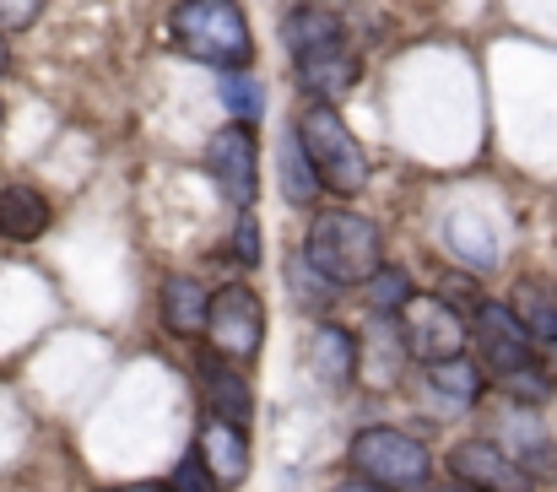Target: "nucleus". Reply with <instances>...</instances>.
Masks as SVG:
<instances>
[{
    "instance_id": "2eb2a0df",
    "label": "nucleus",
    "mask_w": 557,
    "mask_h": 492,
    "mask_svg": "<svg viewBox=\"0 0 557 492\" xmlns=\"http://www.w3.org/2000/svg\"><path fill=\"white\" fill-rule=\"evenodd\" d=\"M428 395L438 411H471L482 395V368L471 357H449V362H428Z\"/></svg>"
},
{
    "instance_id": "9d476101",
    "label": "nucleus",
    "mask_w": 557,
    "mask_h": 492,
    "mask_svg": "<svg viewBox=\"0 0 557 492\" xmlns=\"http://www.w3.org/2000/svg\"><path fill=\"white\" fill-rule=\"evenodd\" d=\"M449 471H455V482H466L471 492H531L536 488V477L509 450H498L493 439L455 444L449 450Z\"/></svg>"
},
{
    "instance_id": "39448f33",
    "label": "nucleus",
    "mask_w": 557,
    "mask_h": 492,
    "mask_svg": "<svg viewBox=\"0 0 557 492\" xmlns=\"http://www.w3.org/2000/svg\"><path fill=\"white\" fill-rule=\"evenodd\" d=\"M211 352H222L227 362H255L260 357V346H265V304L255 298V287H244V282H233V287H222V293H211Z\"/></svg>"
},
{
    "instance_id": "7c9ffc66",
    "label": "nucleus",
    "mask_w": 557,
    "mask_h": 492,
    "mask_svg": "<svg viewBox=\"0 0 557 492\" xmlns=\"http://www.w3.org/2000/svg\"><path fill=\"white\" fill-rule=\"evenodd\" d=\"M0 125H5V103H0Z\"/></svg>"
},
{
    "instance_id": "5701e85b",
    "label": "nucleus",
    "mask_w": 557,
    "mask_h": 492,
    "mask_svg": "<svg viewBox=\"0 0 557 492\" xmlns=\"http://www.w3.org/2000/svg\"><path fill=\"white\" fill-rule=\"evenodd\" d=\"M363 293H369V309L379 320H389V315H400L411 304V282H406L400 266H379L369 282H363Z\"/></svg>"
},
{
    "instance_id": "1a4fd4ad",
    "label": "nucleus",
    "mask_w": 557,
    "mask_h": 492,
    "mask_svg": "<svg viewBox=\"0 0 557 492\" xmlns=\"http://www.w3.org/2000/svg\"><path fill=\"white\" fill-rule=\"evenodd\" d=\"M206 168H211L216 189L227 195V206H238V211L255 206V195H260V142H255L249 125L216 131L211 147H206Z\"/></svg>"
},
{
    "instance_id": "7ed1b4c3",
    "label": "nucleus",
    "mask_w": 557,
    "mask_h": 492,
    "mask_svg": "<svg viewBox=\"0 0 557 492\" xmlns=\"http://www.w3.org/2000/svg\"><path fill=\"white\" fill-rule=\"evenodd\" d=\"M298 136H304V152L320 168V184L331 195H358L369 184V158L358 147V136L347 131V120L336 114V103H320L309 98L298 109Z\"/></svg>"
},
{
    "instance_id": "cd10ccee",
    "label": "nucleus",
    "mask_w": 557,
    "mask_h": 492,
    "mask_svg": "<svg viewBox=\"0 0 557 492\" xmlns=\"http://www.w3.org/2000/svg\"><path fill=\"white\" fill-rule=\"evenodd\" d=\"M336 492H389V488H379V482H342Z\"/></svg>"
},
{
    "instance_id": "ddd939ff",
    "label": "nucleus",
    "mask_w": 557,
    "mask_h": 492,
    "mask_svg": "<svg viewBox=\"0 0 557 492\" xmlns=\"http://www.w3.org/2000/svg\"><path fill=\"white\" fill-rule=\"evenodd\" d=\"M195 450H200L206 471L216 477V488H238L249 477V439H244V428H233L222 417H206Z\"/></svg>"
},
{
    "instance_id": "f3484780",
    "label": "nucleus",
    "mask_w": 557,
    "mask_h": 492,
    "mask_svg": "<svg viewBox=\"0 0 557 492\" xmlns=\"http://www.w3.org/2000/svg\"><path fill=\"white\" fill-rule=\"evenodd\" d=\"M49 227V200L33 184H5L0 189V233L16 244H33Z\"/></svg>"
},
{
    "instance_id": "bb28decb",
    "label": "nucleus",
    "mask_w": 557,
    "mask_h": 492,
    "mask_svg": "<svg viewBox=\"0 0 557 492\" xmlns=\"http://www.w3.org/2000/svg\"><path fill=\"white\" fill-rule=\"evenodd\" d=\"M233 260L238 266H260V222L255 217H238V227H233Z\"/></svg>"
},
{
    "instance_id": "c756f323",
    "label": "nucleus",
    "mask_w": 557,
    "mask_h": 492,
    "mask_svg": "<svg viewBox=\"0 0 557 492\" xmlns=\"http://www.w3.org/2000/svg\"><path fill=\"white\" fill-rule=\"evenodd\" d=\"M120 492H169V488H120Z\"/></svg>"
},
{
    "instance_id": "dca6fc26",
    "label": "nucleus",
    "mask_w": 557,
    "mask_h": 492,
    "mask_svg": "<svg viewBox=\"0 0 557 492\" xmlns=\"http://www.w3.org/2000/svg\"><path fill=\"white\" fill-rule=\"evenodd\" d=\"M163 325L174 335H185V341L211 325V293L195 276H169L163 282Z\"/></svg>"
},
{
    "instance_id": "f257e3e1",
    "label": "nucleus",
    "mask_w": 557,
    "mask_h": 492,
    "mask_svg": "<svg viewBox=\"0 0 557 492\" xmlns=\"http://www.w3.org/2000/svg\"><path fill=\"white\" fill-rule=\"evenodd\" d=\"M174 44L216 71H244L255 60V38L238 0H185L174 11Z\"/></svg>"
},
{
    "instance_id": "6e6552de",
    "label": "nucleus",
    "mask_w": 557,
    "mask_h": 492,
    "mask_svg": "<svg viewBox=\"0 0 557 492\" xmlns=\"http://www.w3.org/2000/svg\"><path fill=\"white\" fill-rule=\"evenodd\" d=\"M476 341H482V357H487V368L498 373V384L542 362L536 335L515 315V304H476Z\"/></svg>"
},
{
    "instance_id": "c85d7f7f",
    "label": "nucleus",
    "mask_w": 557,
    "mask_h": 492,
    "mask_svg": "<svg viewBox=\"0 0 557 492\" xmlns=\"http://www.w3.org/2000/svg\"><path fill=\"white\" fill-rule=\"evenodd\" d=\"M5 65H11V49H5V33H0V76H5Z\"/></svg>"
},
{
    "instance_id": "f8f14e48",
    "label": "nucleus",
    "mask_w": 557,
    "mask_h": 492,
    "mask_svg": "<svg viewBox=\"0 0 557 492\" xmlns=\"http://www.w3.org/2000/svg\"><path fill=\"white\" fill-rule=\"evenodd\" d=\"M195 384H200V401H206L211 417H222V422H233V428H249L255 401H249V384H244L238 362H227L222 352H206V357L195 362Z\"/></svg>"
},
{
    "instance_id": "423d86ee",
    "label": "nucleus",
    "mask_w": 557,
    "mask_h": 492,
    "mask_svg": "<svg viewBox=\"0 0 557 492\" xmlns=\"http://www.w3.org/2000/svg\"><path fill=\"white\" fill-rule=\"evenodd\" d=\"M466 320H460V309L449 304V298H411L406 309H400V346H406V357H417L422 368L428 362H449V357H466Z\"/></svg>"
},
{
    "instance_id": "6ab92c4d",
    "label": "nucleus",
    "mask_w": 557,
    "mask_h": 492,
    "mask_svg": "<svg viewBox=\"0 0 557 492\" xmlns=\"http://www.w3.org/2000/svg\"><path fill=\"white\" fill-rule=\"evenodd\" d=\"M282 38H287V49H293V60H298V54H309V49H325V44L347 38V27H342L336 11H325V5H304V11L287 16Z\"/></svg>"
},
{
    "instance_id": "20e7f679",
    "label": "nucleus",
    "mask_w": 557,
    "mask_h": 492,
    "mask_svg": "<svg viewBox=\"0 0 557 492\" xmlns=\"http://www.w3.org/2000/svg\"><path fill=\"white\" fill-rule=\"evenodd\" d=\"M352 471L363 482H379V488H389V492H411L428 482L433 460H428L422 439H411L400 428H363L352 439Z\"/></svg>"
},
{
    "instance_id": "b1692460",
    "label": "nucleus",
    "mask_w": 557,
    "mask_h": 492,
    "mask_svg": "<svg viewBox=\"0 0 557 492\" xmlns=\"http://www.w3.org/2000/svg\"><path fill=\"white\" fill-rule=\"evenodd\" d=\"M222 103H227V114H238V125H255L265 114L260 82L249 71H222Z\"/></svg>"
},
{
    "instance_id": "aec40b11",
    "label": "nucleus",
    "mask_w": 557,
    "mask_h": 492,
    "mask_svg": "<svg viewBox=\"0 0 557 492\" xmlns=\"http://www.w3.org/2000/svg\"><path fill=\"white\" fill-rule=\"evenodd\" d=\"M515 315L531 325L542 346H557V293L547 282H520L515 287Z\"/></svg>"
},
{
    "instance_id": "4be33fe9",
    "label": "nucleus",
    "mask_w": 557,
    "mask_h": 492,
    "mask_svg": "<svg viewBox=\"0 0 557 492\" xmlns=\"http://www.w3.org/2000/svg\"><path fill=\"white\" fill-rule=\"evenodd\" d=\"M449 249H455L471 271H493V260H498V238H493V227L476 222V217H455V222H449Z\"/></svg>"
},
{
    "instance_id": "f03ea898",
    "label": "nucleus",
    "mask_w": 557,
    "mask_h": 492,
    "mask_svg": "<svg viewBox=\"0 0 557 492\" xmlns=\"http://www.w3.org/2000/svg\"><path fill=\"white\" fill-rule=\"evenodd\" d=\"M304 255H309L336 287H358V282H369L373 271L384 266V260H379V255H384V238H379V227H373L369 217L325 211V217L309 222Z\"/></svg>"
},
{
    "instance_id": "a878e982",
    "label": "nucleus",
    "mask_w": 557,
    "mask_h": 492,
    "mask_svg": "<svg viewBox=\"0 0 557 492\" xmlns=\"http://www.w3.org/2000/svg\"><path fill=\"white\" fill-rule=\"evenodd\" d=\"M44 16V0H0V33H27Z\"/></svg>"
},
{
    "instance_id": "9b49d317",
    "label": "nucleus",
    "mask_w": 557,
    "mask_h": 492,
    "mask_svg": "<svg viewBox=\"0 0 557 492\" xmlns=\"http://www.w3.org/2000/svg\"><path fill=\"white\" fill-rule=\"evenodd\" d=\"M293 65H298V82H304L320 103L347 98V93L358 87V76H363V60H358L352 38H336V44H325V49H309V54H298Z\"/></svg>"
},
{
    "instance_id": "393cba45",
    "label": "nucleus",
    "mask_w": 557,
    "mask_h": 492,
    "mask_svg": "<svg viewBox=\"0 0 557 492\" xmlns=\"http://www.w3.org/2000/svg\"><path fill=\"white\" fill-rule=\"evenodd\" d=\"M174 492H222V488H216V477L206 471V460H200V450L180 460V471H174Z\"/></svg>"
},
{
    "instance_id": "a211bd4d",
    "label": "nucleus",
    "mask_w": 557,
    "mask_h": 492,
    "mask_svg": "<svg viewBox=\"0 0 557 492\" xmlns=\"http://www.w3.org/2000/svg\"><path fill=\"white\" fill-rule=\"evenodd\" d=\"M276 168H282V195H287V206H314V195H320L325 184H320L314 158L304 152V136H298V131L276 147Z\"/></svg>"
},
{
    "instance_id": "4468645a",
    "label": "nucleus",
    "mask_w": 557,
    "mask_h": 492,
    "mask_svg": "<svg viewBox=\"0 0 557 492\" xmlns=\"http://www.w3.org/2000/svg\"><path fill=\"white\" fill-rule=\"evenodd\" d=\"M309 368L325 379V384H352L358 368H363V352H358V335L347 325H314L309 341Z\"/></svg>"
},
{
    "instance_id": "0eeeda50",
    "label": "nucleus",
    "mask_w": 557,
    "mask_h": 492,
    "mask_svg": "<svg viewBox=\"0 0 557 492\" xmlns=\"http://www.w3.org/2000/svg\"><path fill=\"white\" fill-rule=\"evenodd\" d=\"M493 444L509 450L536 482H557V444L531 401H515V395H509V401L493 411Z\"/></svg>"
},
{
    "instance_id": "412c9836",
    "label": "nucleus",
    "mask_w": 557,
    "mask_h": 492,
    "mask_svg": "<svg viewBox=\"0 0 557 492\" xmlns=\"http://www.w3.org/2000/svg\"><path fill=\"white\" fill-rule=\"evenodd\" d=\"M287 293H293V304H298V309H331L342 287H336V282H331V276H325V271L298 249V255L287 260Z\"/></svg>"
}]
</instances>
